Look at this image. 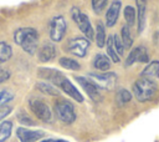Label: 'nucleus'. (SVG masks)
Listing matches in <instances>:
<instances>
[{
	"mask_svg": "<svg viewBox=\"0 0 159 142\" xmlns=\"http://www.w3.org/2000/svg\"><path fill=\"white\" fill-rule=\"evenodd\" d=\"M41 142H67L65 140H55V138H47V140H43Z\"/></svg>",
	"mask_w": 159,
	"mask_h": 142,
	"instance_id": "34",
	"label": "nucleus"
},
{
	"mask_svg": "<svg viewBox=\"0 0 159 142\" xmlns=\"http://www.w3.org/2000/svg\"><path fill=\"white\" fill-rule=\"evenodd\" d=\"M60 65L63 67V69H67V70H72V71H77L81 69V65L80 62H77L75 59H70V57H61L58 60Z\"/></svg>",
	"mask_w": 159,
	"mask_h": 142,
	"instance_id": "25",
	"label": "nucleus"
},
{
	"mask_svg": "<svg viewBox=\"0 0 159 142\" xmlns=\"http://www.w3.org/2000/svg\"><path fill=\"white\" fill-rule=\"evenodd\" d=\"M147 1L148 0H135L137 4V27L138 32L140 34L145 27V19H147Z\"/></svg>",
	"mask_w": 159,
	"mask_h": 142,
	"instance_id": "15",
	"label": "nucleus"
},
{
	"mask_svg": "<svg viewBox=\"0 0 159 142\" xmlns=\"http://www.w3.org/2000/svg\"><path fill=\"white\" fill-rule=\"evenodd\" d=\"M14 97L12 92H10L9 90H5V88H1L0 90V106L7 103L9 101H11Z\"/></svg>",
	"mask_w": 159,
	"mask_h": 142,
	"instance_id": "29",
	"label": "nucleus"
},
{
	"mask_svg": "<svg viewBox=\"0 0 159 142\" xmlns=\"http://www.w3.org/2000/svg\"><path fill=\"white\" fill-rule=\"evenodd\" d=\"M14 41L30 55H34L37 49L39 34L32 27H20L14 32Z\"/></svg>",
	"mask_w": 159,
	"mask_h": 142,
	"instance_id": "1",
	"label": "nucleus"
},
{
	"mask_svg": "<svg viewBox=\"0 0 159 142\" xmlns=\"http://www.w3.org/2000/svg\"><path fill=\"white\" fill-rule=\"evenodd\" d=\"M124 20H125V25H128L129 27H133L134 24L137 22V10L130 6V5H127L124 7Z\"/></svg>",
	"mask_w": 159,
	"mask_h": 142,
	"instance_id": "20",
	"label": "nucleus"
},
{
	"mask_svg": "<svg viewBox=\"0 0 159 142\" xmlns=\"http://www.w3.org/2000/svg\"><path fill=\"white\" fill-rule=\"evenodd\" d=\"M132 91H133L134 97L139 102H147V101H150L155 96L158 91V85L153 78L140 76L132 85Z\"/></svg>",
	"mask_w": 159,
	"mask_h": 142,
	"instance_id": "2",
	"label": "nucleus"
},
{
	"mask_svg": "<svg viewBox=\"0 0 159 142\" xmlns=\"http://www.w3.org/2000/svg\"><path fill=\"white\" fill-rule=\"evenodd\" d=\"M135 62H149V54L144 46H137L132 49L124 61V66L129 67Z\"/></svg>",
	"mask_w": 159,
	"mask_h": 142,
	"instance_id": "10",
	"label": "nucleus"
},
{
	"mask_svg": "<svg viewBox=\"0 0 159 142\" xmlns=\"http://www.w3.org/2000/svg\"><path fill=\"white\" fill-rule=\"evenodd\" d=\"M29 107L39 120H41L43 122H51L52 121L51 110L42 100H40L37 97L30 98L29 100Z\"/></svg>",
	"mask_w": 159,
	"mask_h": 142,
	"instance_id": "5",
	"label": "nucleus"
},
{
	"mask_svg": "<svg viewBox=\"0 0 159 142\" xmlns=\"http://www.w3.org/2000/svg\"><path fill=\"white\" fill-rule=\"evenodd\" d=\"M71 16H72L73 21L76 22V25L78 26V29L84 34L86 39H88L89 41L93 40L94 39V31L92 29V25H91L88 16L84 12H82L78 7H72Z\"/></svg>",
	"mask_w": 159,
	"mask_h": 142,
	"instance_id": "4",
	"label": "nucleus"
},
{
	"mask_svg": "<svg viewBox=\"0 0 159 142\" xmlns=\"http://www.w3.org/2000/svg\"><path fill=\"white\" fill-rule=\"evenodd\" d=\"M113 44H114V47H116V51H117V54L119 55V57L124 54V46H123V42H122V40H120V37L118 36V35H113Z\"/></svg>",
	"mask_w": 159,
	"mask_h": 142,
	"instance_id": "30",
	"label": "nucleus"
},
{
	"mask_svg": "<svg viewBox=\"0 0 159 142\" xmlns=\"http://www.w3.org/2000/svg\"><path fill=\"white\" fill-rule=\"evenodd\" d=\"M53 108H55V113H56L57 118L60 121H62L63 123L70 125L76 120V111H75L73 105L70 101H67L65 98H58L55 102Z\"/></svg>",
	"mask_w": 159,
	"mask_h": 142,
	"instance_id": "3",
	"label": "nucleus"
},
{
	"mask_svg": "<svg viewBox=\"0 0 159 142\" xmlns=\"http://www.w3.org/2000/svg\"><path fill=\"white\" fill-rule=\"evenodd\" d=\"M67 24L63 16H53L50 21V37L52 41H61L66 34Z\"/></svg>",
	"mask_w": 159,
	"mask_h": 142,
	"instance_id": "7",
	"label": "nucleus"
},
{
	"mask_svg": "<svg viewBox=\"0 0 159 142\" xmlns=\"http://www.w3.org/2000/svg\"><path fill=\"white\" fill-rule=\"evenodd\" d=\"M37 75H39V77L45 78V80L50 81L51 83H53L56 86H58V83L61 82V80L65 77V75L62 72H60L58 70L48 69V67H41V69H39Z\"/></svg>",
	"mask_w": 159,
	"mask_h": 142,
	"instance_id": "13",
	"label": "nucleus"
},
{
	"mask_svg": "<svg viewBox=\"0 0 159 142\" xmlns=\"http://www.w3.org/2000/svg\"><path fill=\"white\" fill-rule=\"evenodd\" d=\"M140 76L149 77V78H158L159 77V61L154 60L150 61L140 72Z\"/></svg>",
	"mask_w": 159,
	"mask_h": 142,
	"instance_id": "18",
	"label": "nucleus"
},
{
	"mask_svg": "<svg viewBox=\"0 0 159 142\" xmlns=\"http://www.w3.org/2000/svg\"><path fill=\"white\" fill-rule=\"evenodd\" d=\"M12 56V49L9 44L0 41V64L6 62Z\"/></svg>",
	"mask_w": 159,
	"mask_h": 142,
	"instance_id": "24",
	"label": "nucleus"
},
{
	"mask_svg": "<svg viewBox=\"0 0 159 142\" xmlns=\"http://www.w3.org/2000/svg\"><path fill=\"white\" fill-rule=\"evenodd\" d=\"M116 100H117V103L119 106H123L125 103H128L130 100H132V93L125 90V88H119L117 91V95H116Z\"/></svg>",
	"mask_w": 159,
	"mask_h": 142,
	"instance_id": "27",
	"label": "nucleus"
},
{
	"mask_svg": "<svg viewBox=\"0 0 159 142\" xmlns=\"http://www.w3.org/2000/svg\"><path fill=\"white\" fill-rule=\"evenodd\" d=\"M89 46V40L86 37H73L67 42V51L78 56L84 57Z\"/></svg>",
	"mask_w": 159,
	"mask_h": 142,
	"instance_id": "8",
	"label": "nucleus"
},
{
	"mask_svg": "<svg viewBox=\"0 0 159 142\" xmlns=\"http://www.w3.org/2000/svg\"><path fill=\"white\" fill-rule=\"evenodd\" d=\"M19 121L22 123H26V125H35V122L31 118H29L25 113H19Z\"/></svg>",
	"mask_w": 159,
	"mask_h": 142,
	"instance_id": "33",
	"label": "nucleus"
},
{
	"mask_svg": "<svg viewBox=\"0 0 159 142\" xmlns=\"http://www.w3.org/2000/svg\"><path fill=\"white\" fill-rule=\"evenodd\" d=\"M96 44L99 49H102L104 45H106V41H107V36H106V29H104V25L99 21L97 22V26H96Z\"/></svg>",
	"mask_w": 159,
	"mask_h": 142,
	"instance_id": "19",
	"label": "nucleus"
},
{
	"mask_svg": "<svg viewBox=\"0 0 159 142\" xmlns=\"http://www.w3.org/2000/svg\"><path fill=\"white\" fill-rule=\"evenodd\" d=\"M16 135L21 142H35L45 136V133L40 130H30L25 127H19L16 130Z\"/></svg>",
	"mask_w": 159,
	"mask_h": 142,
	"instance_id": "11",
	"label": "nucleus"
},
{
	"mask_svg": "<svg viewBox=\"0 0 159 142\" xmlns=\"http://www.w3.org/2000/svg\"><path fill=\"white\" fill-rule=\"evenodd\" d=\"M11 111H12V107L9 106V105H2V106H0V121L4 120L7 115H10Z\"/></svg>",
	"mask_w": 159,
	"mask_h": 142,
	"instance_id": "31",
	"label": "nucleus"
},
{
	"mask_svg": "<svg viewBox=\"0 0 159 142\" xmlns=\"http://www.w3.org/2000/svg\"><path fill=\"white\" fill-rule=\"evenodd\" d=\"M122 9V1L120 0H113L107 9L106 12V25L108 27H113L117 24V20L119 17V12Z\"/></svg>",
	"mask_w": 159,
	"mask_h": 142,
	"instance_id": "12",
	"label": "nucleus"
},
{
	"mask_svg": "<svg viewBox=\"0 0 159 142\" xmlns=\"http://www.w3.org/2000/svg\"><path fill=\"white\" fill-rule=\"evenodd\" d=\"M37 56H39V60L41 62H48L52 59H55V56H56V47L51 42H45L40 47Z\"/></svg>",
	"mask_w": 159,
	"mask_h": 142,
	"instance_id": "16",
	"label": "nucleus"
},
{
	"mask_svg": "<svg viewBox=\"0 0 159 142\" xmlns=\"http://www.w3.org/2000/svg\"><path fill=\"white\" fill-rule=\"evenodd\" d=\"M36 87L43 92L45 95H48V96H58L60 95V91L53 86V85H50L47 82H40L36 85Z\"/></svg>",
	"mask_w": 159,
	"mask_h": 142,
	"instance_id": "26",
	"label": "nucleus"
},
{
	"mask_svg": "<svg viewBox=\"0 0 159 142\" xmlns=\"http://www.w3.org/2000/svg\"><path fill=\"white\" fill-rule=\"evenodd\" d=\"M107 2H108V0H92L91 5L96 14H101L103 11V9L107 6Z\"/></svg>",
	"mask_w": 159,
	"mask_h": 142,
	"instance_id": "28",
	"label": "nucleus"
},
{
	"mask_svg": "<svg viewBox=\"0 0 159 142\" xmlns=\"http://www.w3.org/2000/svg\"><path fill=\"white\" fill-rule=\"evenodd\" d=\"M88 78H91L99 88H104V90H111L113 88V86L116 85L117 81V75L114 72H101V73H96V72H91L88 75Z\"/></svg>",
	"mask_w": 159,
	"mask_h": 142,
	"instance_id": "6",
	"label": "nucleus"
},
{
	"mask_svg": "<svg viewBox=\"0 0 159 142\" xmlns=\"http://www.w3.org/2000/svg\"><path fill=\"white\" fill-rule=\"evenodd\" d=\"M106 47H107V54H108V57L113 61V62H119V55L117 54L116 51V47H114V44H113V35H111L107 41H106Z\"/></svg>",
	"mask_w": 159,
	"mask_h": 142,
	"instance_id": "22",
	"label": "nucleus"
},
{
	"mask_svg": "<svg viewBox=\"0 0 159 142\" xmlns=\"http://www.w3.org/2000/svg\"><path fill=\"white\" fill-rule=\"evenodd\" d=\"M9 78H10V72L6 71L5 69H1V67H0V83L7 81Z\"/></svg>",
	"mask_w": 159,
	"mask_h": 142,
	"instance_id": "32",
	"label": "nucleus"
},
{
	"mask_svg": "<svg viewBox=\"0 0 159 142\" xmlns=\"http://www.w3.org/2000/svg\"><path fill=\"white\" fill-rule=\"evenodd\" d=\"M75 78H76V81L80 83V86L84 90V92L89 96V98H92L93 101H99V100H101L99 87H98L91 78H87V77H84V76H76Z\"/></svg>",
	"mask_w": 159,
	"mask_h": 142,
	"instance_id": "9",
	"label": "nucleus"
},
{
	"mask_svg": "<svg viewBox=\"0 0 159 142\" xmlns=\"http://www.w3.org/2000/svg\"><path fill=\"white\" fill-rule=\"evenodd\" d=\"M93 66H94V69H97L102 72H106L111 69V59L104 54H97L93 60Z\"/></svg>",
	"mask_w": 159,
	"mask_h": 142,
	"instance_id": "17",
	"label": "nucleus"
},
{
	"mask_svg": "<svg viewBox=\"0 0 159 142\" xmlns=\"http://www.w3.org/2000/svg\"><path fill=\"white\" fill-rule=\"evenodd\" d=\"M120 40L123 42L124 49H130L133 45V39H132V34H130V27L128 25H123L122 30H120Z\"/></svg>",
	"mask_w": 159,
	"mask_h": 142,
	"instance_id": "21",
	"label": "nucleus"
},
{
	"mask_svg": "<svg viewBox=\"0 0 159 142\" xmlns=\"http://www.w3.org/2000/svg\"><path fill=\"white\" fill-rule=\"evenodd\" d=\"M58 87H60L65 93H67L71 98L76 100L77 102H82V101H83V96H82V93L73 86V83H72L70 80L66 78V76L61 80V82L58 83Z\"/></svg>",
	"mask_w": 159,
	"mask_h": 142,
	"instance_id": "14",
	"label": "nucleus"
},
{
	"mask_svg": "<svg viewBox=\"0 0 159 142\" xmlns=\"http://www.w3.org/2000/svg\"><path fill=\"white\" fill-rule=\"evenodd\" d=\"M12 131V122L11 121H4L0 123V142H5L10 136Z\"/></svg>",
	"mask_w": 159,
	"mask_h": 142,
	"instance_id": "23",
	"label": "nucleus"
}]
</instances>
